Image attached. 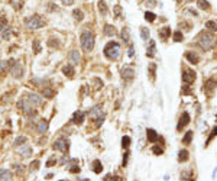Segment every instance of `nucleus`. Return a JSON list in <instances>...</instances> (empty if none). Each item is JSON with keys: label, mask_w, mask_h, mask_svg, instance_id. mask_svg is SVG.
I'll return each instance as SVG.
<instances>
[{"label": "nucleus", "mask_w": 217, "mask_h": 181, "mask_svg": "<svg viewBox=\"0 0 217 181\" xmlns=\"http://www.w3.org/2000/svg\"><path fill=\"white\" fill-rule=\"evenodd\" d=\"M188 123H190V113H188V112H184V113L181 115L179 120H178L177 130H178V132H181V130H182V128H185Z\"/></svg>", "instance_id": "nucleus-10"}, {"label": "nucleus", "mask_w": 217, "mask_h": 181, "mask_svg": "<svg viewBox=\"0 0 217 181\" xmlns=\"http://www.w3.org/2000/svg\"><path fill=\"white\" fill-rule=\"evenodd\" d=\"M103 32H104V35H106V36H115L116 29H115V26H112V25H106Z\"/></svg>", "instance_id": "nucleus-25"}, {"label": "nucleus", "mask_w": 217, "mask_h": 181, "mask_svg": "<svg viewBox=\"0 0 217 181\" xmlns=\"http://www.w3.org/2000/svg\"><path fill=\"white\" fill-rule=\"evenodd\" d=\"M98 10H100V13H101L103 16H104V15H107L108 9H107V6H106V2L100 0V2H98Z\"/></svg>", "instance_id": "nucleus-31"}, {"label": "nucleus", "mask_w": 217, "mask_h": 181, "mask_svg": "<svg viewBox=\"0 0 217 181\" xmlns=\"http://www.w3.org/2000/svg\"><path fill=\"white\" fill-rule=\"evenodd\" d=\"M146 138H148V142H156L158 139H159V135L156 133V130L155 129H146Z\"/></svg>", "instance_id": "nucleus-15"}, {"label": "nucleus", "mask_w": 217, "mask_h": 181, "mask_svg": "<svg viewBox=\"0 0 217 181\" xmlns=\"http://www.w3.org/2000/svg\"><path fill=\"white\" fill-rule=\"evenodd\" d=\"M192 130H187V133L184 135V138H182V143H185V145H188V143H191V139H192Z\"/></svg>", "instance_id": "nucleus-30"}, {"label": "nucleus", "mask_w": 217, "mask_h": 181, "mask_svg": "<svg viewBox=\"0 0 217 181\" xmlns=\"http://www.w3.org/2000/svg\"><path fill=\"white\" fill-rule=\"evenodd\" d=\"M91 168H93V171H94L96 174H100V172L103 171L101 161H98V159H94V161H93V165H91Z\"/></svg>", "instance_id": "nucleus-23"}, {"label": "nucleus", "mask_w": 217, "mask_h": 181, "mask_svg": "<svg viewBox=\"0 0 217 181\" xmlns=\"http://www.w3.org/2000/svg\"><path fill=\"white\" fill-rule=\"evenodd\" d=\"M128 54H129V57H133V48H132V46L129 48V52H128Z\"/></svg>", "instance_id": "nucleus-56"}, {"label": "nucleus", "mask_w": 217, "mask_h": 181, "mask_svg": "<svg viewBox=\"0 0 217 181\" xmlns=\"http://www.w3.org/2000/svg\"><path fill=\"white\" fill-rule=\"evenodd\" d=\"M190 2H194V0H190Z\"/></svg>", "instance_id": "nucleus-59"}, {"label": "nucleus", "mask_w": 217, "mask_h": 181, "mask_svg": "<svg viewBox=\"0 0 217 181\" xmlns=\"http://www.w3.org/2000/svg\"><path fill=\"white\" fill-rule=\"evenodd\" d=\"M217 87V81L214 80V78H208V80H205V83H204V93L205 94H213V92H214V88Z\"/></svg>", "instance_id": "nucleus-7"}, {"label": "nucleus", "mask_w": 217, "mask_h": 181, "mask_svg": "<svg viewBox=\"0 0 217 181\" xmlns=\"http://www.w3.org/2000/svg\"><path fill=\"white\" fill-rule=\"evenodd\" d=\"M13 168H15L16 172H19V174H23V172H25V165H23V164H13Z\"/></svg>", "instance_id": "nucleus-44"}, {"label": "nucleus", "mask_w": 217, "mask_h": 181, "mask_svg": "<svg viewBox=\"0 0 217 181\" xmlns=\"http://www.w3.org/2000/svg\"><path fill=\"white\" fill-rule=\"evenodd\" d=\"M120 74H122V78L123 80H133V77H135V71H133V68L132 67H123L122 68V71H120Z\"/></svg>", "instance_id": "nucleus-11"}, {"label": "nucleus", "mask_w": 217, "mask_h": 181, "mask_svg": "<svg viewBox=\"0 0 217 181\" xmlns=\"http://www.w3.org/2000/svg\"><path fill=\"white\" fill-rule=\"evenodd\" d=\"M18 2H19V0H12V3H13V6H15L16 9L19 8V5H18Z\"/></svg>", "instance_id": "nucleus-55"}, {"label": "nucleus", "mask_w": 217, "mask_h": 181, "mask_svg": "<svg viewBox=\"0 0 217 181\" xmlns=\"http://www.w3.org/2000/svg\"><path fill=\"white\" fill-rule=\"evenodd\" d=\"M129 145H130V138H129V136H123V138H122V148H123V149H128Z\"/></svg>", "instance_id": "nucleus-38"}, {"label": "nucleus", "mask_w": 217, "mask_h": 181, "mask_svg": "<svg viewBox=\"0 0 217 181\" xmlns=\"http://www.w3.org/2000/svg\"><path fill=\"white\" fill-rule=\"evenodd\" d=\"M148 72H149V77H151V80L154 81V80H155V72H156V65H155V64H149Z\"/></svg>", "instance_id": "nucleus-32"}, {"label": "nucleus", "mask_w": 217, "mask_h": 181, "mask_svg": "<svg viewBox=\"0 0 217 181\" xmlns=\"http://www.w3.org/2000/svg\"><path fill=\"white\" fill-rule=\"evenodd\" d=\"M205 29L210 32H217V22L214 20H207L205 22Z\"/></svg>", "instance_id": "nucleus-26"}, {"label": "nucleus", "mask_w": 217, "mask_h": 181, "mask_svg": "<svg viewBox=\"0 0 217 181\" xmlns=\"http://www.w3.org/2000/svg\"><path fill=\"white\" fill-rule=\"evenodd\" d=\"M198 8L203 9V10H208L210 9V3L207 0H198Z\"/></svg>", "instance_id": "nucleus-35"}, {"label": "nucleus", "mask_w": 217, "mask_h": 181, "mask_svg": "<svg viewBox=\"0 0 217 181\" xmlns=\"http://www.w3.org/2000/svg\"><path fill=\"white\" fill-rule=\"evenodd\" d=\"M55 164H57V158H55V156H51V158L46 161V164H45V165H46V167H54Z\"/></svg>", "instance_id": "nucleus-47"}, {"label": "nucleus", "mask_w": 217, "mask_h": 181, "mask_svg": "<svg viewBox=\"0 0 217 181\" xmlns=\"http://www.w3.org/2000/svg\"><path fill=\"white\" fill-rule=\"evenodd\" d=\"M52 148H54L55 151L67 152V151H68V148H70V142H68V139H65V138H59L58 141H55V142H54Z\"/></svg>", "instance_id": "nucleus-6"}, {"label": "nucleus", "mask_w": 217, "mask_h": 181, "mask_svg": "<svg viewBox=\"0 0 217 181\" xmlns=\"http://www.w3.org/2000/svg\"><path fill=\"white\" fill-rule=\"evenodd\" d=\"M26 141H28V139H26V136H23V135H22V136H18V138L15 139L13 145H15V146H19V145H23V143H26Z\"/></svg>", "instance_id": "nucleus-33"}, {"label": "nucleus", "mask_w": 217, "mask_h": 181, "mask_svg": "<svg viewBox=\"0 0 217 181\" xmlns=\"http://www.w3.org/2000/svg\"><path fill=\"white\" fill-rule=\"evenodd\" d=\"M182 39H184V36H182V32H181V31L174 32V41H175V42H182Z\"/></svg>", "instance_id": "nucleus-39"}, {"label": "nucleus", "mask_w": 217, "mask_h": 181, "mask_svg": "<svg viewBox=\"0 0 217 181\" xmlns=\"http://www.w3.org/2000/svg\"><path fill=\"white\" fill-rule=\"evenodd\" d=\"M26 100H28L32 106H41V105H44L42 96H39V94H36V93H29Z\"/></svg>", "instance_id": "nucleus-8"}, {"label": "nucleus", "mask_w": 217, "mask_h": 181, "mask_svg": "<svg viewBox=\"0 0 217 181\" xmlns=\"http://www.w3.org/2000/svg\"><path fill=\"white\" fill-rule=\"evenodd\" d=\"M8 26V19L3 16V18H0V31H3L5 28Z\"/></svg>", "instance_id": "nucleus-46"}, {"label": "nucleus", "mask_w": 217, "mask_h": 181, "mask_svg": "<svg viewBox=\"0 0 217 181\" xmlns=\"http://www.w3.org/2000/svg\"><path fill=\"white\" fill-rule=\"evenodd\" d=\"M177 2H181V0H177Z\"/></svg>", "instance_id": "nucleus-60"}, {"label": "nucleus", "mask_w": 217, "mask_h": 181, "mask_svg": "<svg viewBox=\"0 0 217 181\" xmlns=\"http://www.w3.org/2000/svg\"><path fill=\"white\" fill-rule=\"evenodd\" d=\"M152 152H154L155 155H162V154H164V148H161V146H158V145H154V146H152Z\"/></svg>", "instance_id": "nucleus-43"}, {"label": "nucleus", "mask_w": 217, "mask_h": 181, "mask_svg": "<svg viewBox=\"0 0 217 181\" xmlns=\"http://www.w3.org/2000/svg\"><path fill=\"white\" fill-rule=\"evenodd\" d=\"M49 46H55V48H58L59 46V42H57V41H54V39H49Z\"/></svg>", "instance_id": "nucleus-51"}, {"label": "nucleus", "mask_w": 217, "mask_h": 181, "mask_svg": "<svg viewBox=\"0 0 217 181\" xmlns=\"http://www.w3.org/2000/svg\"><path fill=\"white\" fill-rule=\"evenodd\" d=\"M149 36H151L149 29H148V28H145V26H142V28H141V38H142L143 41H148V39H149Z\"/></svg>", "instance_id": "nucleus-29"}, {"label": "nucleus", "mask_w": 217, "mask_h": 181, "mask_svg": "<svg viewBox=\"0 0 217 181\" xmlns=\"http://www.w3.org/2000/svg\"><path fill=\"white\" fill-rule=\"evenodd\" d=\"M216 120H217V113H216Z\"/></svg>", "instance_id": "nucleus-58"}, {"label": "nucleus", "mask_w": 217, "mask_h": 181, "mask_svg": "<svg viewBox=\"0 0 217 181\" xmlns=\"http://www.w3.org/2000/svg\"><path fill=\"white\" fill-rule=\"evenodd\" d=\"M115 12H116V16H120V13H122L120 6H116V8H115Z\"/></svg>", "instance_id": "nucleus-53"}, {"label": "nucleus", "mask_w": 217, "mask_h": 181, "mask_svg": "<svg viewBox=\"0 0 217 181\" xmlns=\"http://www.w3.org/2000/svg\"><path fill=\"white\" fill-rule=\"evenodd\" d=\"M80 44H81V48L85 52L93 51V48H94V35H93V32L84 31L80 36Z\"/></svg>", "instance_id": "nucleus-3"}, {"label": "nucleus", "mask_w": 217, "mask_h": 181, "mask_svg": "<svg viewBox=\"0 0 217 181\" xmlns=\"http://www.w3.org/2000/svg\"><path fill=\"white\" fill-rule=\"evenodd\" d=\"M156 19V15L154 13V12H146L145 13V20H148V22H154Z\"/></svg>", "instance_id": "nucleus-37"}, {"label": "nucleus", "mask_w": 217, "mask_h": 181, "mask_svg": "<svg viewBox=\"0 0 217 181\" xmlns=\"http://www.w3.org/2000/svg\"><path fill=\"white\" fill-rule=\"evenodd\" d=\"M9 68V61H0V74H3Z\"/></svg>", "instance_id": "nucleus-41"}, {"label": "nucleus", "mask_w": 217, "mask_h": 181, "mask_svg": "<svg viewBox=\"0 0 217 181\" xmlns=\"http://www.w3.org/2000/svg\"><path fill=\"white\" fill-rule=\"evenodd\" d=\"M188 158H190V154L187 149H181L178 152V161L179 162H185V161H188Z\"/></svg>", "instance_id": "nucleus-22"}, {"label": "nucleus", "mask_w": 217, "mask_h": 181, "mask_svg": "<svg viewBox=\"0 0 217 181\" xmlns=\"http://www.w3.org/2000/svg\"><path fill=\"white\" fill-rule=\"evenodd\" d=\"M84 117H85V112H83V110H78V112H75L74 115H72V123H75V125H83V122H84Z\"/></svg>", "instance_id": "nucleus-14"}, {"label": "nucleus", "mask_w": 217, "mask_h": 181, "mask_svg": "<svg viewBox=\"0 0 217 181\" xmlns=\"http://www.w3.org/2000/svg\"><path fill=\"white\" fill-rule=\"evenodd\" d=\"M67 168H68V171H70L71 174H77V172H80V167H78L77 164H68V165H67Z\"/></svg>", "instance_id": "nucleus-34"}, {"label": "nucleus", "mask_w": 217, "mask_h": 181, "mask_svg": "<svg viewBox=\"0 0 217 181\" xmlns=\"http://www.w3.org/2000/svg\"><path fill=\"white\" fill-rule=\"evenodd\" d=\"M36 130H38L39 133H45V132L48 130V122H46L45 119L39 120L38 125H36Z\"/></svg>", "instance_id": "nucleus-19"}, {"label": "nucleus", "mask_w": 217, "mask_h": 181, "mask_svg": "<svg viewBox=\"0 0 217 181\" xmlns=\"http://www.w3.org/2000/svg\"><path fill=\"white\" fill-rule=\"evenodd\" d=\"M68 57H70V61H71L72 64H78V62L81 61V55H80V52H78L77 49H71L70 54H68Z\"/></svg>", "instance_id": "nucleus-16"}, {"label": "nucleus", "mask_w": 217, "mask_h": 181, "mask_svg": "<svg viewBox=\"0 0 217 181\" xmlns=\"http://www.w3.org/2000/svg\"><path fill=\"white\" fill-rule=\"evenodd\" d=\"M101 113H103V112H101L100 106H96V107H93V109H91V112H90V117H91V119H97Z\"/></svg>", "instance_id": "nucleus-28"}, {"label": "nucleus", "mask_w": 217, "mask_h": 181, "mask_svg": "<svg viewBox=\"0 0 217 181\" xmlns=\"http://www.w3.org/2000/svg\"><path fill=\"white\" fill-rule=\"evenodd\" d=\"M38 168H39V161H38V159L32 161V164H31V171H36Z\"/></svg>", "instance_id": "nucleus-48"}, {"label": "nucleus", "mask_w": 217, "mask_h": 181, "mask_svg": "<svg viewBox=\"0 0 217 181\" xmlns=\"http://www.w3.org/2000/svg\"><path fill=\"white\" fill-rule=\"evenodd\" d=\"M185 12H190V13H191L192 16H197V12H195V10H192V9H187Z\"/></svg>", "instance_id": "nucleus-54"}, {"label": "nucleus", "mask_w": 217, "mask_h": 181, "mask_svg": "<svg viewBox=\"0 0 217 181\" xmlns=\"http://www.w3.org/2000/svg\"><path fill=\"white\" fill-rule=\"evenodd\" d=\"M185 59L190 62V64H198L200 62V57H198V54H195L194 51H188V52H185Z\"/></svg>", "instance_id": "nucleus-13"}, {"label": "nucleus", "mask_w": 217, "mask_h": 181, "mask_svg": "<svg viewBox=\"0 0 217 181\" xmlns=\"http://www.w3.org/2000/svg\"><path fill=\"white\" fill-rule=\"evenodd\" d=\"M0 36H2L3 39H9L10 36H12V29H10V26L8 25L3 31H0Z\"/></svg>", "instance_id": "nucleus-27"}, {"label": "nucleus", "mask_w": 217, "mask_h": 181, "mask_svg": "<svg viewBox=\"0 0 217 181\" xmlns=\"http://www.w3.org/2000/svg\"><path fill=\"white\" fill-rule=\"evenodd\" d=\"M122 39L125 42H129V29L128 28H123L122 29Z\"/></svg>", "instance_id": "nucleus-42"}, {"label": "nucleus", "mask_w": 217, "mask_h": 181, "mask_svg": "<svg viewBox=\"0 0 217 181\" xmlns=\"http://www.w3.org/2000/svg\"><path fill=\"white\" fill-rule=\"evenodd\" d=\"M42 96H45L46 99H52V97L55 96V92H54L52 88H49L48 85H45L44 90H42Z\"/></svg>", "instance_id": "nucleus-24"}, {"label": "nucleus", "mask_w": 217, "mask_h": 181, "mask_svg": "<svg viewBox=\"0 0 217 181\" xmlns=\"http://www.w3.org/2000/svg\"><path fill=\"white\" fill-rule=\"evenodd\" d=\"M198 45H200L204 51H208V49L214 48V45H216V36H214L213 33L204 31V32H201V33L198 35Z\"/></svg>", "instance_id": "nucleus-2"}, {"label": "nucleus", "mask_w": 217, "mask_h": 181, "mask_svg": "<svg viewBox=\"0 0 217 181\" xmlns=\"http://www.w3.org/2000/svg\"><path fill=\"white\" fill-rule=\"evenodd\" d=\"M12 178H13V174L9 169L0 168V181H8V180H12Z\"/></svg>", "instance_id": "nucleus-17"}, {"label": "nucleus", "mask_w": 217, "mask_h": 181, "mask_svg": "<svg viewBox=\"0 0 217 181\" xmlns=\"http://www.w3.org/2000/svg\"><path fill=\"white\" fill-rule=\"evenodd\" d=\"M129 151H126L125 152V156H123V167H126V164H128V158H129Z\"/></svg>", "instance_id": "nucleus-52"}, {"label": "nucleus", "mask_w": 217, "mask_h": 181, "mask_svg": "<svg viewBox=\"0 0 217 181\" xmlns=\"http://www.w3.org/2000/svg\"><path fill=\"white\" fill-rule=\"evenodd\" d=\"M194 80H195V72H194V71L185 70V71L182 72V83H184V84L191 85V84L194 83Z\"/></svg>", "instance_id": "nucleus-9"}, {"label": "nucleus", "mask_w": 217, "mask_h": 181, "mask_svg": "<svg viewBox=\"0 0 217 181\" xmlns=\"http://www.w3.org/2000/svg\"><path fill=\"white\" fill-rule=\"evenodd\" d=\"M214 136H217V126H214V128H213V132L210 133V136H208V139L205 141V146H207V145H208V143H210V142L213 141V138H214Z\"/></svg>", "instance_id": "nucleus-40"}, {"label": "nucleus", "mask_w": 217, "mask_h": 181, "mask_svg": "<svg viewBox=\"0 0 217 181\" xmlns=\"http://www.w3.org/2000/svg\"><path fill=\"white\" fill-rule=\"evenodd\" d=\"M155 48H156V45H155V41H149V46L146 48V57H149V58H154L155 57Z\"/></svg>", "instance_id": "nucleus-18"}, {"label": "nucleus", "mask_w": 217, "mask_h": 181, "mask_svg": "<svg viewBox=\"0 0 217 181\" xmlns=\"http://www.w3.org/2000/svg\"><path fill=\"white\" fill-rule=\"evenodd\" d=\"M158 33H159V38L165 41V39L169 38V35H171V28H169V26H164L162 29H159Z\"/></svg>", "instance_id": "nucleus-20"}, {"label": "nucleus", "mask_w": 217, "mask_h": 181, "mask_svg": "<svg viewBox=\"0 0 217 181\" xmlns=\"http://www.w3.org/2000/svg\"><path fill=\"white\" fill-rule=\"evenodd\" d=\"M120 52H122V48L116 41H108L103 49V54L108 59H117L120 57Z\"/></svg>", "instance_id": "nucleus-1"}, {"label": "nucleus", "mask_w": 217, "mask_h": 181, "mask_svg": "<svg viewBox=\"0 0 217 181\" xmlns=\"http://www.w3.org/2000/svg\"><path fill=\"white\" fill-rule=\"evenodd\" d=\"M65 5H72V0H65Z\"/></svg>", "instance_id": "nucleus-57"}, {"label": "nucleus", "mask_w": 217, "mask_h": 181, "mask_svg": "<svg viewBox=\"0 0 217 181\" xmlns=\"http://www.w3.org/2000/svg\"><path fill=\"white\" fill-rule=\"evenodd\" d=\"M72 15H74V19H75V20H78V22L84 19V15H83V12H81L80 9H75V10L72 12Z\"/></svg>", "instance_id": "nucleus-36"}, {"label": "nucleus", "mask_w": 217, "mask_h": 181, "mask_svg": "<svg viewBox=\"0 0 217 181\" xmlns=\"http://www.w3.org/2000/svg\"><path fill=\"white\" fill-rule=\"evenodd\" d=\"M25 26L28 29H39V28L45 26V19L41 15H33V16L25 19Z\"/></svg>", "instance_id": "nucleus-4"}, {"label": "nucleus", "mask_w": 217, "mask_h": 181, "mask_svg": "<svg viewBox=\"0 0 217 181\" xmlns=\"http://www.w3.org/2000/svg\"><path fill=\"white\" fill-rule=\"evenodd\" d=\"M145 6H146V8H155V6H156V2H155V0H146Z\"/></svg>", "instance_id": "nucleus-49"}, {"label": "nucleus", "mask_w": 217, "mask_h": 181, "mask_svg": "<svg viewBox=\"0 0 217 181\" xmlns=\"http://www.w3.org/2000/svg\"><path fill=\"white\" fill-rule=\"evenodd\" d=\"M33 48H35V52H36V54L41 52V45H39L38 41H33Z\"/></svg>", "instance_id": "nucleus-50"}, {"label": "nucleus", "mask_w": 217, "mask_h": 181, "mask_svg": "<svg viewBox=\"0 0 217 181\" xmlns=\"http://www.w3.org/2000/svg\"><path fill=\"white\" fill-rule=\"evenodd\" d=\"M9 70H10V74L13 78H22L23 77V67L19 61L16 59H9Z\"/></svg>", "instance_id": "nucleus-5"}, {"label": "nucleus", "mask_w": 217, "mask_h": 181, "mask_svg": "<svg viewBox=\"0 0 217 181\" xmlns=\"http://www.w3.org/2000/svg\"><path fill=\"white\" fill-rule=\"evenodd\" d=\"M18 154H19L22 158H29L31 154H32V148H31L29 145L23 143V145H20V148L18 146Z\"/></svg>", "instance_id": "nucleus-12"}, {"label": "nucleus", "mask_w": 217, "mask_h": 181, "mask_svg": "<svg viewBox=\"0 0 217 181\" xmlns=\"http://www.w3.org/2000/svg\"><path fill=\"white\" fill-rule=\"evenodd\" d=\"M62 72H64V75H65V77L72 78L75 71H74V67H72V65H64V67H62Z\"/></svg>", "instance_id": "nucleus-21"}, {"label": "nucleus", "mask_w": 217, "mask_h": 181, "mask_svg": "<svg viewBox=\"0 0 217 181\" xmlns=\"http://www.w3.org/2000/svg\"><path fill=\"white\" fill-rule=\"evenodd\" d=\"M104 117H106V116H104V113H101V115L96 119V128H100V126H101V123L104 122Z\"/></svg>", "instance_id": "nucleus-45"}]
</instances>
